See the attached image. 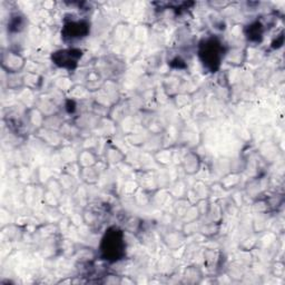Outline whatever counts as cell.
Masks as SVG:
<instances>
[{
  "label": "cell",
  "instance_id": "40",
  "mask_svg": "<svg viewBox=\"0 0 285 285\" xmlns=\"http://www.w3.org/2000/svg\"><path fill=\"white\" fill-rule=\"evenodd\" d=\"M208 5L210 6V8H212V9L221 10V9L227 8L231 4L226 3V2H210V3H208Z\"/></svg>",
  "mask_w": 285,
  "mask_h": 285
},
{
  "label": "cell",
  "instance_id": "30",
  "mask_svg": "<svg viewBox=\"0 0 285 285\" xmlns=\"http://www.w3.org/2000/svg\"><path fill=\"white\" fill-rule=\"evenodd\" d=\"M191 205H192V203L187 198L175 199V202L173 203L174 215L177 216V218H180L182 220L185 216L187 210H189V208L191 207Z\"/></svg>",
  "mask_w": 285,
  "mask_h": 285
},
{
  "label": "cell",
  "instance_id": "26",
  "mask_svg": "<svg viewBox=\"0 0 285 285\" xmlns=\"http://www.w3.org/2000/svg\"><path fill=\"white\" fill-rule=\"evenodd\" d=\"M183 278L186 283H198L203 278V271L197 265L186 266L183 272Z\"/></svg>",
  "mask_w": 285,
  "mask_h": 285
},
{
  "label": "cell",
  "instance_id": "8",
  "mask_svg": "<svg viewBox=\"0 0 285 285\" xmlns=\"http://www.w3.org/2000/svg\"><path fill=\"white\" fill-rule=\"evenodd\" d=\"M136 182H137L138 187L141 191H145L148 193H155L161 190V187H159L158 172L155 169L142 168L137 173Z\"/></svg>",
  "mask_w": 285,
  "mask_h": 285
},
{
  "label": "cell",
  "instance_id": "10",
  "mask_svg": "<svg viewBox=\"0 0 285 285\" xmlns=\"http://www.w3.org/2000/svg\"><path fill=\"white\" fill-rule=\"evenodd\" d=\"M266 26L262 20H253L243 28V35L247 43L253 45H259L264 39Z\"/></svg>",
  "mask_w": 285,
  "mask_h": 285
},
{
  "label": "cell",
  "instance_id": "31",
  "mask_svg": "<svg viewBox=\"0 0 285 285\" xmlns=\"http://www.w3.org/2000/svg\"><path fill=\"white\" fill-rule=\"evenodd\" d=\"M65 122L66 121L64 119V117L61 116V113L55 114V115L46 117V119H45L44 127H47L49 129H54V130H57V132H59Z\"/></svg>",
  "mask_w": 285,
  "mask_h": 285
},
{
  "label": "cell",
  "instance_id": "5",
  "mask_svg": "<svg viewBox=\"0 0 285 285\" xmlns=\"http://www.w3.org/2000/svg\"><path fill=\"white\" fill-rule=\"evenodd\" d=\"M94 69L105 79V81H115L117 77L123 75L126 65L125 61L117 56H102L94 62Z\"/></svg>",
  "mask_w": 285,
  "mask_h": 285
},
{
  "label": "cell",
  "instance_id": "17",
  "mask_svg": "<svg viewBox=\"0 0 285 285\" xmlns=\"http://www.w3.org/2000/svg\"><path fill=\"white\" fill-rule=\"evenodd\" d=\"M45 119H46V117H45L44 114L39 111L37 107L29 108V110L27 111V122L33 133L44 127Z\"/></svg>",
  "mask_w": 285,
  "mask_h": 285
},
{
  "label": "cell",
  "instance_id": "12",
  "mask_svg": "<svg viewBox=\"0 0 285 285\" xmlns=\"http://www.w3.org/2000/svg\"><path fill=\"white\" fill-rule=\"evenodd\" d=\"M28 27V18L21 11H13L8 17L7 30L11 36H17L24 32Z\"/></svg>",
  "mask_w": 285,
  "mask_h": 285
},
{
  "label": "cell",
  "instance_id": "36",
  "mask_svg": "<svg viewBox=\"0 0 285 285\" xmlns=\"http://www.w3.org/2000/svg\"><path fill=\"white\" fill-rule=\"evenodd\" d=\"M43 199H44V203L47 205V206L51 207V208H58L60 206V202H61V198L57 197L55 194L50 193L47 190H44L43 193Z\"/></svg>",
  "mask_w": 285,
  "mask_h": 285
},
{
  "label": "cell",
  "instance_id": "9",
  "mask_svg": "<svg viewBox=\"0 0 285 285\" xmlns=\"http://www.w3.org/2000/svg\"><path fill=\"white\" fill-rule=\"evenodd\" d=\"M181 168L187 176H195L202 169V158L196 152L187 151L181 157Z\"/></svg>",
  "mask_w": 285,
  "mask_h": 285
},
{
  "label": "cell",
  "instance_id": "22",
  "mask_svg": "<svg viewBox=\"0 0 285 285\" xmlns=\"http://www.w3.org/2000/svg\"><path fill=\"white\" fill-rule=\"evenodd\" d=\"M174 154L175 152L173 148H159L158 151L154 153L153 158L156 163L165 167L168 166V165L173 162Z\"/></svg>",
  "mask_w": 285,
  "mask_h": 285
},
{
  "label": "cell",
  "instance_id": "15",
  "mask_svg": "<svg viewBox=\"0 0 285 285\" xmlns=\"http://www.w3.org/2000/svg\"><path fill=\"white\" fill-rule=\"evenodd\" d=\"M22 76H24V85L25 88L30 89L32 92H39V90L43 89L45 78L39 73H33V72H24L22 73Z\"/></svg>",
  "mask_w": 285,
  "mask_h": 285
},
{
  "label": "cell",
  "instance_id": "37",
  "mask_svg": "<svg viewBox=\"0 0 285 285\" xmlns=\"http://www.w3.org/2000/svg\"><path fill=\"white\" fill-rule=\"evenodd\" d=\"M168 66L172 68V69H184L186 68V60L182 54H177L174 56L172 59L168 60Z\"/></svg>",
  "mask_w": 285,
  "mask_h": 285
},
{
  "label": "cell",
  "instance_id": "4",
  "mask_svg": "<svg viewBox=\"0 0 285 285\" xmlns=\"http://www.w3.org/2000/svg\"><path fill=\"white\" fill-rule=\"evenodd\" d=\"M84 56V50L76 46H68L53 51L50 55V60L53 64L60 69L74 72L81 62Z\"/></svg>",
  "mask_w": 285,
  "mask_h": 285
},
{
  "label": "cell",
  "instance_id": "19",
  "mask_svg": "<svg viewBox=\"0 0 285 285\" xmlns=\"http://www.w3.org/2000/svg\"><path fill=\"white\" fill-rule=\"evenodd\" d=\"M187 236L183 231H168L166 234L163 235V242L167 245L170 250H177L184 243Z\"/></svg>",
  "mask_w": 285,
  "mask_h": 285
},
{
  "label": "cell",
  "instance_id": "3",
  "mask_svg": "<svg viewBox=\"0 0 285 285\" xmlns=\"http://www.w3.org/2000/svg\"><path fill=\"white\" fill-rule=\"evenodd\" d=\"M90 29L92 24L86 18L66 19L61 28V39L68 46H75L89 36Z\"/></svg>",
  "mask_w": 285,
  "mask_h": 285
},
{
  "label": "cell",
  "instance_id": "14",
  "mask_svg": "<svg viewBox=\"0 0 285 285\" xmlns=\"http://www.w3.org/2000/svg\"><path fill=\"white\" fill-rule=\"evenodd\" d=\"M106 81L95 69L87 72L84 77V86L89 93L99 92L104 87Z\"/></svg>",
  "mask_w": 285,
  "mask_h": 285
},
{
  "label": "cell",
  "instance_id": "23",
  "mask_svg": "<svg viewBox=\"0 0 285 285\" xmlns=\"http://www.w3.org/2000/svg\"><path fill=\"white\" fill-rule=\"evenodd\" d=\"M190 194H193L194 199H193V204H195L198 199H203V198H209L210 195V189L207 187V185L203 183L202 181H197L195 184L193 185L192 189H189Z\"/></svg>",
  "mask_w": 285,
  "mask_h": 285
},
{
  "label": "cell",
  "instance_id": "35",
  "mask_svg": "<svg viewBox=\"0 0 285 285\" xmlns=\"http://www.w3.org/2000/svg\"><path fill=\"white\" fill-rule=\"evenodd\" d=\"M73 86L74 85H73L72 79L68 77H59V78H57L56 82L54 83V87L56 89H58L61 93H69Z\"/></svg>",
  "mask_w": 285,
  "mask_h": 285
},
{
  "label": "cell",
  "instance_id": "27",
  "mask_svg": "<svg viewBox=\"0 0 285 285\" xmlns=\"http://www.w3.org/2000/svg\"><path fill=\"white\" fill-rule=\"evenodd\" d=\"M60 134L64 136V138H68V139H75L77 137H79L82 134V129L79 128L77 125L75 124V122L72 121H66L62 125V127L60 128Z\"/></svg>",
  "mask_w": 285,
  "mask_h": 285
},
{
  "label": "cell",
  "instance_id": "38",
  "mask_svg": "<svg viewBox=\"0 0 285 285\" xmlns=\"http://www.w3.org/2000/svg\"><path fill=\"white\" fill-rule=\"evenodd\" d=\"M81 166H79L78 163L76 161H73L69 163H66V165L64 166V169L62 172L69 174L72 176H75V177L79 179V173H81Z\"/></svg>",
  "mask_w": 285,
  "mask_h": 285
},
{
  "label": "cell",
  "instance_id": "1",
  "mask_svg": "<svg viewBox=\"0 0 285 285\" xmlns=\"http://www.w3.org/2000/svg\"><path fill=\"white\" fill-rule=\"evenodd\" d=\"M229 48L223 38L214 33L202 38L196 44V55L205 70L216 74L221 70Z\"/></svg>",
  "mask_w": 285,
  "mask_h": 285
},
{
  "label": "cell",
  "instance_id": "32",
  "mask_svg": "<svg viewBox=\"0 0 285 285\" xmlns=\"http://www.w3.org/2000/svg\"><path fill=\"white\" fill-rule=\"evenodd\" d=\"M221 260V253L214 250H206L204 252V263L206 264L207 269H214L219 266Z\"/></svg>",
  "mask_w": 285,
  "mask_h": 285
},
{
  "label": "cell",
  "instance_id": "34",
  "mask_svg": "<svg viewBox=\"0 0 285 285\" xmlns=\"http://www.w3.org/2000/svg\"><path fill=\"white\" fill-rule=\"evenodd\" d=\"M142 221L136 216H129V218L124 221V231L126 230L130 233H138L141 229Z\"/></svg>",
  "mask_w": 285,
  "mask_h": 285
},
{
  "label": "cell",
  "instance_id": "21",
  "mask_svg": "<svg viewBox=\"0 0 285 285\" xmlns=\"http://www.w3.org/2000/svg\"><path fill=\"white\" fill-rule=\"evenodd\" d=\"M125 158H126V155H125V154L115 145L108 144L106 146V150H105L106 163H108L110 165H116L125 161Z\"/></svg>",
  "mask_w": 285,
  "mask_h": 285
},
{
  "label": "cell",
  "instance_id": "39",
  "mask_svg": "<svg viewBox=\"0 0 285 285\" xmlns=\"http://www.w3.org/2000/svg\"><path fill=\"white\" fill-rule=\"evenodd\" d=\"M266 220L264 218V214H259L258 218L253 221V230L255 233H262L266 229Z\"/></svg>",
  "mask_w": 285,
  "mask_h": 285
},
{
  "label": "cell",
  "instance_id": "7",
  "mask_svg": "<svg viewBox=\"0 0 285 285\" xmlns=\"http://www.w3.org/2000/svg\"><path fill=\"white\" fill-rule=\"evenodd\" d=\"M83 223L89 229L97 230L100 229L101 225L105 224L107 218V209L100 204L88 203L82 213Z\"/></svg>",
  "mask_w": 285,
  "mask_h": 285
},
{
  "label": "cell",
  "instance_id": "6",
  "mask_svg": "<svg viewBox=\"0 0 285 285\" xmlns=\"http://www.w3.org/2000/svg\"><path fill=\"white\" fill-rule=\"evenodd\" d=\"M27 59L18 50L6 49L2 54V69L6 74H21L27 67Z\"/></svg>",
  "mask_w": 285,
  "mask_h": 285
},
{
  "label": "cell",
  "instance_id": "16",
  "mask_svg": "<svg viewBox=\"0 0 285 285\" xmlns=\"http://www.w3.org/2000/svg\"><path fill=\"white\" fill-rule=\"evenodd\" d=\"M101 176V170L98 168V165L94 167L82 168L79 173V180H81L85 185L95 186L98 184Z\"/></svg>",
  "mask_w": 285,
  "mask_h": 285
},
{
  "label": "cell",
  "instance_id": "25",
  "mask_svg": "<svg viewBox=\"0 0 285 285\" xmlns=\"http://www.w3.org/2000/svg\"><path fill=\"white\" fill-rule=\"evenodd\" d=\"M181 85H182V79L177 76H174V75H168L166 78L164 79L163 82V87L164 90L166 92L168 95L170 96H176L179 93V90L181 88Z\"/></svg>",
  "mask_w": 285,
  "mask_h": 285
},
{
  "label": "cell",
  "instance_id": "13",
  "mask_svg": "<svg viewBox=\"0 0 285 285\" xmlns=\"http://www.w3.org/2000/svg\"><path fill=\"white\" fill-rule=\"evenodd\" d=\"M76 162L78 163L79 166H81V168L94 167L98 165L99 156H98V154H97L95 148L85 147L82 151H79L77 153Z\"/></svg>",
  "mask_w": 285,
  "mask_h": 285
},
{
  "label": "cell",
  "instance_id": "24",
  "mask_svg": "<svg viewBox=\"0 0 285 285\" xmlns=\"http://www.w3.org/2000/svg\"><path fill=\"white\" fill-rule=\"evenodd\" d=\"M187 192V185L183 180H177L172 183L168 187V194L172 196L174 199H180V198H186Z\"/></svg>",
  "mask_w": 285,
  "mask_h": 285
},
{
  "label": "cell",
  "instance_id": "29",
  "mask_svg": "<svg viewBox=\"0 0 285 285\" xmlns=\"http://www.w3.org/2000/svg\"><path fill=\"white\" fill-rule=\"evenodd\" d=\"M60 184L62 186V189H64L65 193H74L77 189H78V184H77V177L75 176H72L67 173L62 172L60 174V176L58 177Z\"/></svg>",
  "mask_w": 285,
  "mask_h": 285
},
{
  "label": "cell",
  "instance_id": "28",
  "mask_svg": "<svg viewBox=\"0 0 285 285\" xmlns=\"http://www.w3.org/2000/svg\"><path fill=\"white\" fill-rule=\"evenodd\" d=\"M6 84L9 90H18L25 88L24 76L21 74H6Z\"/></svg>",
  "mask_w": 285,
  "mask_h": 285
},
{
  "label": "cell",
  "instance_id": "20",
  "mask_svg": "<svg viewBox=\"0 0 285 285\" xmlns=\"http://www.w3.org/2000/svg\"><path fill=\"white\" fill-rule=\"evenodd\" d=\"M242 182V175L238 172H232L225 175L223 179L220 181L219 185L223 191H232L235 190L239 186Z\"/></svg>",
  "mask_w": 285,
  "mask_h": 285
},
{
  "label": "cell",
  "instance_id": "33",
  "mask_svg": "<svg viewBox=\"0 0 285 285\" xmlns=\"http://www.w3.org/2000/svg\"><path fill=\"white\" fill-rule=\"evenodd\" d=\"M220 224L221 223H214V222H207V223L201 224L199 226V233H202L204 236L206 237H213L220 232Z\"/></svg>",
  "mask_w": 285,
  "mask_h": 285
},
{
  "label": "cell",
  "instance_id": "2",
  "mask_svg": "<svg viewBox=\"0 0 285 285\" xmlns=\"http://www.w3.org/2000/svg\"><path fill=\"white\" fill-rule=\"evenodd\" d=\"M126 250L125 231L118 226H110L100 238L97 253L101 260L115 263L124 260Z\"/></svg>",
  "mask_w": 285,
  "mask_h": 285
},
{
  "label": "cell",
  "instance_id": "11",
  "mask_svg": "<svg viewBox=\"0 0 285 285\" xmlns=\"http://www.w3.org/2000/svg\"><path fill=\"white\" fill-rule=\"evenodd\" d=\"M35 137L41 140L43 144L50 148H60L64 145V136L60 134V132H57L54 129H49L47 127H42L37 132L33 133Z\"/></svg>",
  "mask_w": 285,
  "mask_h": 285
},
{
  "label": "cell",
  "instance_id": "18",
  "mask_svg": "<svg viewBox=\"0 0 285 285\" xmlns=\"http://www.w3.org/2000/svg\"><path fill=\"white\" fill-rule=\"evenodd\" d=\"M246 60V49L242 47H233L229 48L225 57V61L230 65L238 67L243 65V62Z\"/></svg>",
  "mask_w": 285,
  "mask_h": 285
}]
</instances>
